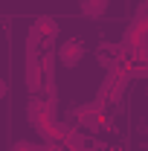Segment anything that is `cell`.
Segmentation results:
<instances>
[{
	"label": "cell",
	"instance_id": "cell-9",
	"mask_svg": "<svg viewBox=\"0 0 148 151\" xmlns=\"http://www.w3.org/2000/svg\"><path fill=\"white\" fill-rule=\"evenodd\" d=\"M32 26H35V29H38L44 38H55V35H58V29H61V26H58V20L52 18V15H41V18L32 23Z\"/></svg>",
	"mask_w": 148,
	"mask_h": 151
},
{
	"label": "cell",
	"instance_id": "cell-2",
	"mask_svg": "<svg viewBox=\"0 0 148 151\" xmlns=\"http://www.w3.org/2000/svg\"><path fill=\"white\" fill-rule=\"evenodd\" d=\"M52 113H55V108H52V105H47V99H44L41 93L29 96V102H26V122H29L35 131L47 122V119H50V116H52Z\"/></svg>",
	"mask_w": 148,
	"mask_h": 151
},
{
	"label": "cell",
	"instance_id": "cell-6",
	"mask_svg": "<svg viewBox=\"0 0 148 151\" xmlns=\"http://www.w3.org/2000/svg\"><path fill=\"white\" fill-rule=\"evenodd\" d=\"M38 64H41V70H44V78H47V81H55V64H58V52H55V50L41 52Z\"/></svg>",
	"mask_w": 148,
	"mask_h": 151
},
{
	"label": "cell",
	"instance_id": "cell-1",
	"mask_svg": "<svg viewBox=\"0 0 148 151\" xmlns=\"http://www.w3.org/2000/svg\"><path fill=\"white\" fill-rule=\"evenodd\" d=\"M105 105H99L96 99H90V102H81V105H75L73 108V119L78 128H84V131H96L99 128V119L105 116Z\"/></svg>",
	"mask_w": 148,
	"mask_h": 151
},
{
	"label": "cell",
	"instance_id": "cell-3",
	"mask_svg": "<svg viewBox=\"0 0 148 151\" xmlns=\"http://www.w3.org/2000/svg\"><path fill=\"white\" fill-rule=\"evenodd\" d=\"M55 52H58L61 67H75V64H81V58H84V44H81L78 38H67V41H61V47H58Z\"/></svg>",
	"mask_w": 148,
	"mask_h": 151
},
{
	"label": "cell",
	"instance_id": "cell-11",
	"mask_svg": "<svg viewBox=\"0 0 148 151\" xmlns=\"http://www.w3.org/2000/svg\"><path fill=\"white\" fill-rule=\"evenodd\" d=\"M6 90H9V84H6V81L0 78V99H6Z\"/></svg>",
	"mask_w": 148,
	"mask_h": 151
},
{
	"label": "cell",
	"instance_id": "cell-8",
	"mask_svg": "<svg viewBox=\"0 0 148 151\" xmlns=\"http://www.w3.org/2000/svg\"><path fill=\"white\" fill-rule=\"evenodd\" d=\"M96 55H99V64H102V67H108L113 58H119V55H122V50H119V44L102 41V44H99V50H96Z\"/></svg>",
	"mask_w": 148,
	"mask_h": 151
},
{
	"label": "cell",
	"instance_id": "cell-10",
	"mask_svg": "<svg viewBox=\"0 0 148 151\" xmlns=\"http://www.w3.org/2000/svg\"><path fill=\"white\" fill-rule=\"evenodd\" d=\"M41 96L47 99V105H52V108H55V102H58V87H55V81H44Z\"/></svg>",
	"mask_w": 148,
	"mask_h": 151
},
{
	"label": "cell",
	"instance_id": "cell-12",
	"mask_svg": "<svg viewBox=\"0 0 148 151\" xmlns=\"http://www.w3.org/2000/svg\"><path fill=\"white\" fill-rule=\"evenodd\" d=\"M145 67H148V58H145Z\"/></svg>",
	"mask_w": 148,
	"mask_h": 151
},
{
	"label": "cell",
	"instance_id": "cell-4",
	"mask_svg": "<svg viewBox=\"0 0 148 151\" xmlns=\"http://www.w3.org/2000/svg\"><path fill=\"white\" fill-rule=\"evenodd\" d=\"M26 90H29V96H35V93H41L44 90V70H41V64L38 61H26Z\"/></svg>",
	"mask_w": 148,
	"mask_h": 151
},
{
	"label": "cell",
	"instance_id": "cell-7",
	"mask_svg": "<svg viewBox=\"0 0 148 151\" xmlns=\"http://www.w3.org/2000/svg\"><path fill=\"white\" fill-rule=\"evenodd\" d=\"M64 145H67L70 151H84L87 145H90V137H87V131H84V128H73V131H70V137L64 139Z\"/></svg>",
	"mask_w": 148,
	"mask_h": 151
},
{
	"label": "cell",
	"instance_id": "cell-5",
	"mask_svg": "<svg viewBox=\"0 0 148 151\" xmlns=\"http://www.w3.org/2000/svg\"><path fill=\"white\" fill-rule=\"evenodd\" d=\"M108 6H111V0H78V9H81V15L84 18H102L105 12H108Z\"/></svg>",
	"mask_w": 148,
	"mask_h": 151
}]
</instances>
